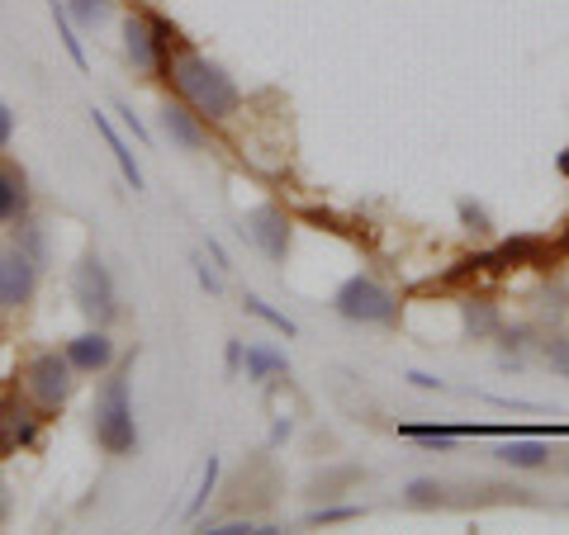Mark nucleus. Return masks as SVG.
<instances>
[{"mask_svg":"<svg viewBox=\"0 0 569 535\" xmlns=\"http://www.w3.org/2000/svg\"><path fill=\"white\" fill-rule=\"evenodd\" d=\"M167 81L176 85V100H186L204 123H228L242 110V91L228 77V67H219L209 52L176 43L171 62H167Z\"/></svg>","mask_w":569,"mask_h":535,"instance_id":"nucleus-1","label":"nucleus"},{"mask_svg":"<svg viewBox=\"0 0 569 535\" xmlns=\"http://www.w3.org/2000/svg\"><path fill=\"white\" fill-rule=\"evenodd\" d=\"M91 436L104 455L129 460L138 455V417H133V355L114 361V370H104V380L96 388L91 403Z\"/></svg>","mask_w":569,"mask_h":535,"instance_id":"nucleus-2","label":"nucleus"},{"mask_svg":"<svg viewBox=\"0 0 569 535\" xmlns=\"http://www.w3.org/2000/svg\"><path fill=\"white\" fill-rule=\"evenodd\" d=\"M176 43H181V33H176V24H167L162 14H152V10L123 14V58H129V67L138 77L162 81Z\"/></svg>","mask_w":569,"mask_h":535,"instance_id":"nucleus-3","label":"nucleus"},{"mask_svg":"<svg viewBox=\"0 0 569 535\" xmlns=\"http://www.w3.org/2000/svg\"><path fill=\"white\" fill-rule=\"evenodd\" d=\"M332 313L356 327H395L399 323V294L376 275L356 271L332 290Z\"/></svg>","mask_w":569,"mask_h":535,"instance_id":"nucleus-4","label":"nucleus"},{"mask_svg":"<svg viewBox=\"0 0 569 535\" xmlns=\"http://www.w3.org/2000/svg\"><path fill=\"white\" fill-rule=\"evenodd\" d=\"M71 299L86 313V323H96V327H110L119 317V290L100 252H81V261L71 265Z\"/></svg>","mask_w":569,"mask_h":535,"instance_id":"nucleus-5","label":"nucleus"},{"mask_svg":"<svg viewBox=\"0 0 569 535\" xmlns=\"http://www.w3.org/2000/svg\"><path fill=\"white\" fill-rule=\"evenodd\" d=\"M77 380L81 374L67 361V351H39L24 365V398L33 407H43V413H62L67 398L77 394Z\"/></svg>","mask_w":569,"mask_h":535,"instance_id":"nucleus-6","label":"nucleus"},{"mask_svg":"<svg viewBox=\"0 0 569 535\" xmlns=\"http://www.w3.org/2000/svg\"><path fill=\"white\" fill-rule=\"evenodd\" d=\"M238 238L252 242L271 265H284L290 261V246H295V223L280 204H257L238 219Z\"/></svg>","mask_w":569,"mask_h":535,"instance_id":"nucleus-7","label":"nucleus"},{"mask_svg":"<svg viewBox=\"0 0 569 535\" xmlns=\"http://www.w3.org/2000/svg\"><path fill=\"white\" fill-rule=\"evenodd\" d=\"M39 275H43V265L29 252H20L14 242L0 246V313L29 309V299L39 294Z\"/></svg>","mask_w":569,"mask_h":535,"instance_id":"nucleus-8","label":"nucleus"},{"mask_svg":"<svg viewBox=\"0 0 569 535\" xmlns=\"http://www.w3.org/2000/svg\"><path fill=\"white\" fill-rule=\"evenodd\" d=\"M48 413L43 407H33L29 398H0V455L10 451H29L33 441H39Z\"/></svg>","mask_w":569,"mask_h":535,"instance_id":"nucleus-9","label":"nucleus"},{"mask_svg":"<svg viewBox=\"0 0 569 535\" xmlns=\"http://www.w3.org/2000/svg\"><path fill=\"white\" fill-rule=\"evenodd\" d=\"M67 361L77 365V374H86V380H96V374H104V370H114V361H119V346H114V336H110V327H86V332H77V336H67Z\"/></svg>","mask_w":569,"mask_h":535,"instance_id":"nucleus-10","label":"nucleus"},{"mask_svg":"<svg viewBox=\"0 0 569 535\" xmlns=\"http://www.w3.org/2000/svg\"><path fill=\"white\" fill-rule=\"evenodd\" d=\"M157 119H162V133H167L181 152H204V148H209V123L194 114L186 100H167Z\"/></svg>","mask_w":569,"mask_h":535,"instance_id":"nucleus-11","label":"nucleus"},{"mask_svg":"<svg viewBox=\"0 0 569 535\" xmlns=\"http://www.w3.org/2000/svg\"><path fill=\"white\" fill-rule=\"evenodd\" d=\"M29 209H33V194H29L24 171L10 166V162H0V228L29 219Z\"/></svg>","mask_w":569,"mask_h":535,"instance_id":"nucleus-12","label":"nucleus"},{"mask_svg":"<svg viewBox=\"0 0 569 535\" xmlns=\"http://www.w3.org/2000/svg\"><path fill=\"white\" fill-rule=\"evenodd\" d=\"M242 374L247 384H276V380H290V361H284V351L252 342L242 351Z\"/></svg>","mask_w":569,"mask_h":535,"instance_id":"nucleus-13","label":"nucleus"},{"mask_svg":"<svg viewBox=\"0 0 569 535\" xmlns=\"http://www.w3.org/2000/svg\"><path fill=\"white\" fill-rule=\"evenodd\" d=\"M91 123H96V129H100V138H104V148H110V152H114V166H119V175H123V181H129V190H133V194H142V166H138V157H133V148H129V142H123V138H119V129H114V123H110V114H100V110H91Z\"/></svg>","mask_w":569,"mask_h":535,"instance_id":"nucleus-14","label":"nucleus"},{"mask_svg":"<svg viewBox=\"0 0 569 535\" xmlns=\"http://www.w3.org/2000/svg\"><path fill=\"white\" fill-rule=\"evenodd\" d=\"M493 460L508 470H546L550 465V445L546 441H498Z\"/></svg>","mask_w":569,"mask_h":535,"instance_id":"nucleus-15","label":"nucleus"},{"mask_svg":"<svg viewBox=\"0 0 569 535\" xmlns=\"http://www.w3.org/2000/svg\"><path fill=\"white\" fill-rule=\"evenodd\" d=\"M48 14H52V24H58V39L67 48V58L86 71V67H91V58H86V43H81V33H77V20L67 14V0H48Z\"/></svg>","mask_w":569,"mask_h":535,"instance_id":"nucleus-16","label":"nucleus"},{"mask_svg":"<svg viewBox=\"0 0 569 535\" xmlns=\"http://www.w3.org/2000/svg\"><path fill=\"white\" fill-rule=\"evenodd\" d=\"M219 470H223V460L219 455H209L204 465H200V484H194V493H190V503H186V512H181V522H200V512H204V503L213 497V488H219Z\"/></svg>","mask_w":569,"mask_h":535,"instance_id":"nucleus-17","label":"nucleus"},{"mask_svg":"<svg viewBox=\"0 0 569 535\" xmlns=\"http://www.w3.org/2000/svg\"><path fill=\"white\" fill-rule=\"evenodd\" d=\"M10 242L20 246V252H29L39 265H48V228L43 223H33V219H20V223H10Z\"/></svg>","mask_w":569,"mask_h":535,"instance_id":"nucleus-18","label":"nucleus"},{"mask_svg":"<svg viewBox=\"0 0 569 535\" xmlns=\"http://www.w3.org/2000/svg\"><path fill=\"white\" fill-rule=\"evenodd\" d=\"M460 313H466V336H475V342H485V336L498 332V313H493L489 299H466Z\"/></svg>","mask_w":569,"mask_h":535,"instance_id":"nucleus-19","label":"nucleus"},{"mask_svg":"<svg viewBox=\"0 0 569 535\" xmlns=\"http://www.w3.org/2000/svg\"><path fill=\"white\" fill-rule=\"evenodd\" d=\"M399 436L427 445V451H451L456 436H466V432H460V426H418V422H408V426H399Z\"/></svg>","mask_w":569,"mask_h":535,"instance_id":"nucleus-20","label":"nucleus"},{"mask_svg":"<svg viewBox=\"0 0 569 535\" xmlns=\"http://www.w3.org/2000/svg\"><path fill=\"white\" fill-rule=\"evenodd\" d=\"M242 313H252V317H261V323H266V327H276L280 336H299V323H295V317H284L280 309H271V303H266L261 294H252V290H247V294H242Z\"/></svg>","mask_w":569,"mask_h":535,"instance_id":"nucleus-21","label":"nucleus"},{"mask_svg":"<svg viewBox=\"0 0 569 535\" xmlns=\"http://www.w3.org/2000/svg\"><path fill=\"white\" fill-rule=\"evenodd\" d=\"M403 503L408 507H447V484L441 478H408L403 484Z\"/></svg>","mask_w":569,"mask_h":535,"instance_id":"nucleus-22","label":"nucleus"},{"mask_svg":"<svg viewBox=\"0 0 569 535\" xmlns=\"http://www.w3.org/2000/svg\"><path fill=\"white\" fill-rule=\"evenodd\" d=\"M67 14L77 20V29H100L114 20V0H67Z\"/></svg>","mask_w":569,"mask_h":535,"instance_id":"nucleus-23","label":"nucleus"},{"mask_svg":"<svg viewBox=\"0 0 569 535\" xmlns=\"http://www.w3.org/2000/svg\"><path fill=\"white\" fill-rule=\"evenodd\" d=\"M204 535H280L276 522H252V516H228V522H200Z\"/></svg>","mask_w":569,"mask_h":535,"instance_id":"nucleus-24","label":"nucleus"},{"mask_svg":"<svg viewBox=\"0 0 569 535\" xmlns=\"http://www.w3.org/2000/svg\"><path fill=\"white\" fill-rule=\"evenodd\" d=\"M541 361L569 380V332H556V327H550V332L541 336Z\"/></svg>","mask_w":569,"mask_h":535,"instance_id":"nucleus-25","label":"nucleus"},{"mask_svg":"<svg viewBox=\"0 0 569 535\" xmlns=\"http://www.w3.org/2000/svg\"><path fill=\"white\" fill-rule=\"evenodd\" d=\"M456 213H460V228H466V233H475V238L493 233V219H489V209L479 200H456Z\"/></svg>","mask_w":569,"mask_h":535,"instance_id":"nucleus-26","label":"nucleus"},{"mask_svg":"<svg viewBox=\"0 0 569 535\" xmlns=\"http://www.w3.org/2000/svg\"><path fill=\"white\" fill-rule=\"evenodd\" d=\"M356 516H366V507H356V503H337V507H313L305 522L309 526H337V522H356Z\"/></svg>","mask_w":569,"mask_h":535,"instance_id":"nucleus-27","label":"nucleus"},{"mask_svg":"<svg viewBox=\"0 0 569 535\" xmlns=\"http://www.w3.org/2000/svg\"><path fill=\"white\" fill-rule=\"evenodd\" d=\"M190 265H194V280H200V290L219 299L223 294V271H219V265H209V252H194Z\"/></svg>","mask_w":569,"mask_h":535,"instance_id":"nucleus-28","label":"nucleus"},{"mask_svg":"<svg viewBox=\"0 0 569 535\" xmlns=\"http://www.w3.org/2000/svg\"><path fill=\"white\" fill-rule=\"evenodd\" d=\"M114 114H119V123H123V129H129L138 142H142V148H148V142H152V133H148V123H142L138 114H133V104H123V100H114Z\"/></svg>","mask_w":569,"mask_h":535,"instance_id":"nucleus-29","label":"nucleus"},{"mask_svg":"<svg viewBox=\"0 0 569 535\" xmlns=\"http://www.w3.org/2000/svg\"><path fill=\"white\" fill-rule=\"evenodd\" d=\"M408 384L422 388V394H447V380H437V374H427V370H408Z\"/></svg>","mask_w":569,"mask_h":535,"instance_id":"nucleus-30","label":"nucleus"},{"mask_svg":"<svg viewBox=\"0 0 569 535\" xmlns=\"http://www.w3.org/2000/svg\"><path fill=\"white\" fill-rule=\"evenodd\" d=\"M242 351H247V342L228 336V346H223V370H228V374H242Z\"/></svg>","mask_w":569,"mask_h":535,"instance_id":"nucleus-31","label":"nucleus"},{"mask_svg":"<svg viewBox=\"0 0 569 535\" xmlns=\"http://www.w3.org/2000/svg\"><path fill=\"white\" fill-rule=\"evenodd\" d=\"M10 138H14V110H10L6 100H0V152L10 148Z\"/></svg>","mask_w":569,"mask_h":535,"instance_id":"nucleus-32","label":"nucleus"},{"mask_svg":"<svg viewBox=\"0 0 569 535\" xmlns=\"http://www.w3.org/2000/svg\"><path fill=\"white\" fill-rule=\"evenodd\" d=\"M204 252L213 256V265H219V271H228V252H223V246L213 242V238H204Z\"/></svg>","mask_w":569,"mask_h":535,"instance_id":"nucleus-33","label":"nucleus"},{"mask_svg":"<svg viewBox=\"0 0 569 535\" xmlns=\"http://www.w3.org/2000/svg\"><path fill=\"white\" fill-rule=\"evenodd\" d=\"M290 432H295V422H290V417H280V422L271 426V445H280V441H290Z\"/></svg>","mask_w":569,"mask_h":535,"instance_id":"nucleus-34","label":"nucleus"},{"mask_svg":"<svg viewBox=\"0 0 569 535\" xmlns=\"http://www.w3.org/2000/svg\"><path fill=\"white\" fill-rule=\"evenodd\" d=\"M6 507H10V497H6V484H0V522H6Z\"/></svg>","mask_w":569,"mask_h":535,"instance_id":"nucleus-35","label":"nucleus"},{"mask_svg":"<svg viewBox=\"0 0 569 535\" xmlns=\"http://www.w3.org/2000/svg\"><path fill=\"white\" fill-rule=\"evenodd\" d=\"M560 171H565V175H569V152H560Z\"/></svg>","mask_w":569,"mask_h":535,"instance_id":"nucleus-36","label":"nucleus"}]
</instances>
